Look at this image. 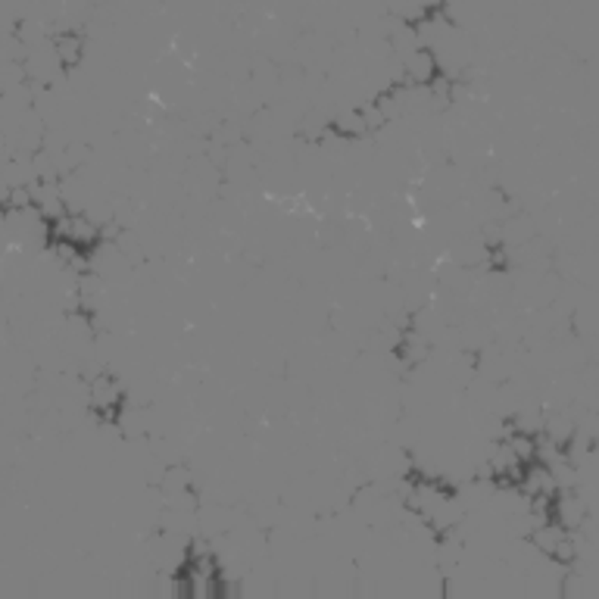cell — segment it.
<instances>
[{
	"instance_id": "cell-1",
	"label": "cell",
	"mask_w": 599,
	"mask_h": 599,
	"mask_svg": "<svg viewBox=\"0 0 599 599\" xmlns=\"http://www.w3.org/2000/svg\"><path fill=\"white\" fill-rule=\"evenodd\" d=\"M91 406L100 412V416H116L119 409H122V399H125V390L122 384H119V378L112 375H97L94 381H91Z\"/></svg>"
},
{
	"instance_id": "cell-2",
	"label": "cell",
	"mask_w": 599,
	"mask_h": 599,
	"mask_svg": "<svg viewBox=\"0 0 599 599\" xmlns=\"http://www.w3.org/2000/svg\"><path fill=\"white\" fill-rule=\"evenodd\" d=\"M82 48H85V41L76 29H63V31H53L50 35V53L63 69H72V66L82 59Z\"/></svg>"
}]
</instances>
